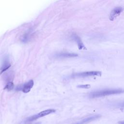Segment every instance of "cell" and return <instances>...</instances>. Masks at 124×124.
Masks as SVG:
<instances>
[{
    "label": "cell",
    "mask_w": 124,
    "mask_h": 124,
    "mask_svg": "<svg viewBox=\"0 0 124 124\" xmlns=\"http://www.w3.org/2000/svg\"><path fill=\"white\" fill-rule=\"evenodd\" d=\"M124 93V89L121 88L102 89L90 92L89 94V97L91 98H95L110 95L119 94Z\"/></svg>",
    "instance_id": "cell-1"
},
{
    "label": "cell",
    "mask_w": 124,
    "mask_h": 124,
    "mask_svg": "<svg viewBox=\"0 0 124 124\" xmlns=\"http://www.w3.org/2000/svg\"><path fill=\"white\" fill-rule=\"evenodd\" d=\"M56 111V110L54 109H48L45 110H43L42 111H41L40 112L38 113V114H35L33 116H31L29 118H28L26 120L27 122H31L33 121H35L37 119H38L39 118L43 117L44 116H45L46 115H47L48 114H50L52 113H54Z\"/></svg>",
    "instance_id": "cell-2"
},
{
    "label": "cell",
    "mask_w": 124,
    "mask_h": 124,
    "mask_svg": "<svg viewBox=\"0 0 124 124\" xmlns=\"http://www.w3.org/2000/svg\"><path fill=\"white\" fill-rule=\"evenodd\" d=\"M102 74L101 72L98 71H91L80 72L73 74L71 77L72 78H85L93 76H100Z\"/></svg>",
    "instance_id": "cell-3"
},
{
    "label": "cell",
    "mask_w": 124,
    "mask_h": 124,
    "mask_svg": "<svg viewBox=\"0 0 124 124\" xmlns=\"http://www.w3.org/2000/svg\"><path fill=\"white\" fill-rule=\"evenodd\" d=\"M123 10L124 8L122 7L118 6L114 8L110 12L109 15V19L111 21L114 20L122 13Z\"/></svg>",
    "instance_id": "cell-4"
},
{
    "label": "cell",
    "mask_w": 124,
    "mask_h": 124,
    "mask_svg": "<svg viewBox=\"0 0 124 124\" xmlns=\"http://www.w3.org/2000/svg\"><path fill=\"white\" fill-rule=\"evenodd\" d=\"M101 117V115L99 114H97V115H94L91 116H90L89 117L86 118L82 120L77 123L75 124H86L88 123H90L93 121H94L96 119H97Z\"/></svg>",
    "instance_id": "cell-5"
},
{
    "label": "cell",
    "mask_w": 124,
    "mask_h": 124,
    "mask_svg": "<svg viewBox=\"0 0 124 124\" xmlns=\"http://www.w3.org/2000/svg\"><path fill=\"white\" fill-rule=\"evenodd\" d=\"M34 84V82L33 80H30L26 83H25L22 88V91L24 93H29L31 89L32 88Z\"/></svg>",
    "instance_id": "cell-6"
},
{
    "label": "cell",
    "mask_w": 124,
    "mask_h": 124,
    "mask_svg": "<svg viewBox=\"0 0 124 124\" xmlns=\"http://www.w3.org/2000/svg\"><path fill=\"white\" fill-rule=\"evenodd\" d=\"M73 38L77 42L79 49H82L85 48V47L84 44H83L82 42L81 41L80 38L77 35H76V34L73 35Z\"/></svg>",
    "instance_id": "cell-7"
},
{
    "label": "cell",
    "mask_w": 124,
    "mask_h": 124,
    "mask_svg": "<svg viewBox=\"0 0 124 124\" xmlns=\"http://www.w3.org/2000/svg\"><path fill=\"white\" fill-rule=\"evenodd\" d=\"M78 56V54L74 53H60L57 55V57L58 58H70V57H74Z\"/></svg>",
    "instance_id": "cell-8"
},
{
    "label": "cell",
    "mask_w": 124,
    "mask_h": 124,
    "mask_svg": "<svg viewBox=\"0 0 124 124\" xmlns=\"http://www.w3.org/2000/svg\"><path fill=\"white\" fill-rule=\"evenodd\" d=\"M10 66H11V64L8 61V60L5 59L3 61L2 64L0 68V74H1L2 73H3L6 70H7L8 69H9L10 67Z\"/></svg>",
    "instance_id": "cell-9"
},
{
    "label": "cell",
    "mask_w": 124,
    "mask_h": 124,
    "mask_svg": "<svg viewBox=\"0 0 124 124\" xmlns=\"http://www.w3.org/2000/svg\"><path fill=\"white\" fill-rule=\"evenodd\" d=\"M14 87V84L13 83V82L12 81H9L6 84L4 88V89L7 90L8 91H11L12 89H13Z\"/></svg>",
    "instance_id": "cell-10"
},
{
    "label": "cell",
    "mask_w": 124,
    "mask_h": 124,
    "mask_svg": "<svg viewBox=\"0 0 124 124\" xmlns=\"http://www.w3.org/2000/svg\"><path fill=\"white\" fill-rule=\"evenodd\" d=\"M78 88H84V89H88L90 87V85L89 84H85V85H79L77 86Z\"/></svg>",
    "instance_id": "cell-11"
},
{
    "label": "cell",
    "mask_w": 124,
    "mask_h": 124,
    "mask_svg": "<svg viewBox=\"0 0 124 124\" xmlns=\"http://www.w3.org/2000/svg\"><path fill=\"white\" fill-rule=\"evenodd\" d=\"M117 107L120 108L124 109V102H121V103L118 104L117 105Z\"/></svg>",
    "instance_id": "cell-12"
},
{
    "label": "cell",
    "mask_w": 124,
    "mask_h": 124,
    "mask_svg": "<svg viewBox=\"0 0 124 124\" xmlns=\"http://www.w3.org/2000/svg\"><path fill=\"white\" fill-rule=\"evenodd\" d=\"M119 124H124V121H119L118 122Z\"/></svg>",
    "instance_id": "cell-13"
}]
</instances>
